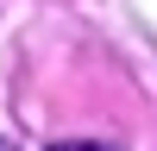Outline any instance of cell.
<instances>
[{"mask_svg": "<svg viewBox=\"0 0 157 151\" xmlns=\"http://www.w3.org/2000/svg\"><path fill=\"white\" fill-rule=\"evenodd\" d=\"M0 151H13V145H6V138H0Z\"/></svg>", "mask_w": 157, "mask_h": 151, "instance_id": "obj_2", "label": "cell"}, {"mask_svg": "<svg viewBox=\"0 0 157 151\" xmlns=\"http://www.w3.org/2000/svg\"><path fill=\"white\" fill-rule=\"evenodd\" d=\"M50 151H120V145H101V138H63V145H50Z\"/></svg>", "mask_w": 157, "mask_h": 151, "instance_id": "obj_1", "label": "cell"}]
</instances>
